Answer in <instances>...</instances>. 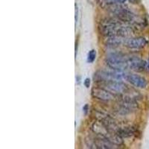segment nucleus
Returning a JSON list of instances; mask_svg holds the SVG:
<instances>
[{"mask_svg": "<svg viewBox=\"0 0 149 149\" xmlns=\"http://www.w3.org/2000/svg\"><path fill=\"white\" fill-rule=\"evenodd\" d=\"M148 70H149V60H148Z\"/></svg>", "mask_w": 149, "mask_h": 149, "instance_id": "16", "label": "nucleus"}, {"mask_svg": "<svg viewBox=\"0 0 149 149\" xmlns=\"http://www.w3.org/2000/svg\"><path fill=\"white\" fill-rule=\"evenodd\" d=\"M104 1L107 4L113 5V4H116V3L122 4L124 3V2H125L126 0H104Z\"/></svg>", "mask_w": 149, "mask_h": 149, "instance_id": "11", "label": "nucleus"}, {"mask_svg": "<svg viewBox=\"0 0 149 149\" xmlns=\"http://www.w3.org/2000/svg\"><path fill=\"white\" fill-rule=\"evenodd\" d=\"M84 86H86V88H89L90 86V78H86L84 81Z\"/></svg>", "mask_w": 149, "mask_h": 149, "instance_id": "13", "label": "nucleus"}, {"mask_svg": "<svg viewBox=\"0 0 149 149\" xmlns=\"http://www.w3.org/2000/svg\"><path fill=\"white\" fill-rule=\"evenodd\" d=\"M116 134L120 136L121 137H130L135 134V129L132 127H126L123 128L119 127L116 131Z\"/></svg>", "mask_w": 149, "mask_h": 149, "instance_id": "8", "label": "nucleus"}, {"mask_svg": "<svg viewBox=\"0 0 149 149\" xmlns=\"http://www.w3.org/2000/svg\"><path fill=\"white\" fill-rule=\"evenodd\" d=\"M127 63L128 68L136 72L144 71L146 67V61L136 56H132L127 58Z\"/></svg>", "mask_w": 149, "mask_h": 149, "instance_id": "6", "label": "nucleus"}, {"mask_svg": "<svg viewBox=\"0 0 149 149\" xmlns=\"http://www.w3.org/2000/svg\"><path fill=\"white\" fill-rule=\"evenodd\" d=\"M129 2L133 4H137V2H139V0H129Z\"/></svg>", "mask_w": 149, "mask_h": 149, "instance_id": "15", "label": "nucleus"}, {"mask_svg": "<svg viewBox=\"0 0 149 149\" xmlns=\"http://www.w3.org/2000/svg\"><path fill=\"white\" fill-rule=\"evenodd\" d=\"M74 7H75V15H74V18H75V25H76L77 22H78V6H77V4L74 5Z\"/></svg>", "mask_w": 149, "mask_h": 149, "instance_id": "12", "label": "nucleus"}, {"mask_svg": "<svg viewBox=\"0 0 149 149\" xmlns=\"http://www.w3.org/2000/svg\"><path fill=\"white\" fill-rule=\"evenodd\" d=\"M112 92L103 87H94L92 89V95L93 98H96L102 102H110L114 98Z\"/></svg>", "mask_w": 149, "mask_h": 149, "instance_id": "5", "label": "nucleus"}, {"mask_svg": "<svg viewBox=\"0 0 149 149\" xmlns=\"http://www.w3.org/2000/svg\"><path fill=\"white\" fill-rule=\"evenodd\" d=\"M124 79H125L128 83L136 88H145L147 86L146 78L139 74H131V73H124Z\"/></svg>", "mask_w": 149, "mask_h": 149, "instance_id": "4", "label": "nucleus"}, {"mask_svg": "<svg viewBox=\"0 0 149 149\" xmlns=\"http://www.w3.org/2000/svg\"><path fill=\"white\" fill-rule=\"evenodd\" d=\"M148 42L145 37H139L130 38L125 42V46L130 49H140L147 45Z\"/></svg>", "mask_w": 149, "mask_h": 149, "instance_id": "7", "label": "nucleus"}, {"mask_svg": "<svg viewBox=\"0 0 149 149\" xmlns=\"http://www.w3.org/2000/svg\"><path fill=\"white\" fill-rule=\"evenodd\" d=\"M122 43H123L122 37H118V36H113V37H108V38L106 40V42H105L106 46L111 48L118 47V46H121Z\"/></svg>", "mask_w": 149, "mask_h": 149, "instance_id": "9", "label": "nucleus"}, {"mask_svg": "<svg viewBox=\"0 0 149 149\" xmlns=\"http://www.w3.org/2000/svg\"><path fill=\"white\" fill-rule=\"evenodd\" d=\"M96 58V52L95 49H92L89 52L88 55H87V62L90 63H93Z\"/></svg>", "mask_w": 149, "mask_h": 149, "instance_id": "10", "label": "nucleus"}, {"mask_svg": "<svg viewBox=\"0 0 149 149\" xmlns=\"http://www.w3.org/2000/svg\"><path fill=\"white\" fill-rule=\"evenodd\" d=\"M103 88L107 89L112 93L122 94L127 93L129 88L125 84H124L121 81H115V80H107L97 82Z\"/></svg>", "mask_w": 149, "mask_h": 149, "instance_id": "3", "label": "nucleus"}, {"mask_svg": "<svg viewBox=\"0 0 149 149\" xmlns=\"http://www.w3.org/2000/svg\"><path fill=\"white\" fill-rule=\"evenodd\" d=\"M105 63L110 69L116 71H121L128 68L127 59L118 54H110L105 59Z\"/></svg>", "mask_w": 149, "mask_h": 149, "instance_id": "1", "label": "nucleus"}, {"mask_svg": "<svg viewBox=\"0 0 149 149\" xmlns=\"http://www.w3.org/2000/svg\"><path fill=\"white\" fill-rule=\"evenodd\" d=\"M110 12L117 19L123 22H131L135 19V14L122 5H114L110 8Z\"/></svg>", "mask_w": 149, "mask_h": 149, "instance_id": "2", "label": "nucleus"}, {"mask_svg": "<svg viewBox=\"0 0 149 149\" xmlns=\"http://www.w3.org/2000/svg\"><path fill=\"white\" fill-rule=\"evenodd\" d=\"M83 110H84V114L86 115V114L87 113L88 110H89V106H88V104H85V106H84Z\"/></svg>", "mask_w": 149, "mask_h": 149, "instance_id": "14", "label": "nucleus"}]
</instances>
